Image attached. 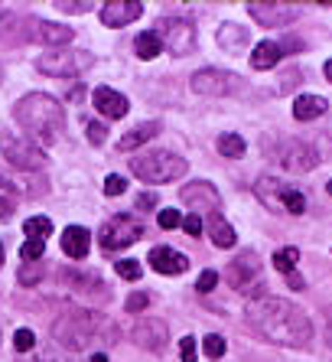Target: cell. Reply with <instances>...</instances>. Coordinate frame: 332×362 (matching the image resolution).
I'll return each mask as SVG.
<instances>
[{
    "instance_id": "1",
    "label": "cell",
    "mask_w": 332,
    "mask_h": 362,
    "mask_svg": "<svg viewBox=\"0 0 332 362\" xmlns=\"http://www.w3.org/2000/svg\"><path fill=\"white\" fill-rule=\"evenodd\" d=\"M244 320L261 339L287 346V349H303L313 339L309 317L300 310L297 303L283 300V297H258V300H251L248 310H244Z\"/></svg>"
},
{
    "instance_id": "2",
    "label": "cell",
    "mask_w": 332,
    "mask_h": 362,
    "mask_svg": "<svg viewBox=\"0 0 332 362\" xmlns=\"http://www.w3.org/2000/svg\"><path fill=\"white\" fill-rule=\"evenodd\" d=\"M13 118L20 121V127H23L33 141L46 144V147L62 141L66 111H62V105H59L52 95L33 92V95H26V98H20L17 108H13Z\"/></svg>"
},
{
    "instance_id": "3",
    "label": "cell",
    "mask_w": 332,
    "mask_h": 362,
    "mask_svg": "<svg viewBox=\"0 0 332 362\" xmlns=\"http://www.w3.org/2000/svg\"><path fill=\"white\" fill-rule=\"evenodd\" d=\"M52 339L66 349H88L92 343L105 339V343H114L117 339V327L108 323L101 313L95 310H82V307H72L52 323Z\"/></svg>"
},
{
    "instance_id": "4",
    "label": "cell",
    "mask_w": 332,
    "mask_h": 362,
    "mask_svg": "<svg viewBox=\"0 0 332 362\" xmlns=\"http://www.w3.org/2000/svg\"><path fill=\"white\" fill-rule=\"evenodd\" d=\"M131 170L134 177H141L143 183H173V180L186 177V170L189 163L183 157H176V153H166V151H157V153H143V157H134L131 160Z\"/></svg>"
},
{
    "instance_id": "5",
    "label": "cell",
    "mask_w": 332,
    "mask_h": 362,
    "mask_svg": "<svg viewBox=\"0 0 332 362\" xmlns=\"http://www.w3.org/2000/svg\"><path fill=\"white\" fill-rule=\"evenodd\" d=\"M254 193H258V199L264 202L267 209L274 212H287V216H303L307 212V196L300 193L297 186L287 183V180L261 177L254 183Z\"/></svg>"
},
{
    "instance_id": "6",
    "label": "cell",
    "mask_w": 332,
    "mask_h": 362,
    "mask_svg": "<svg viewBox=\"0 0 332 362\" xmlns=\"http://www.w3.org/2000/svg\"><path fill=\"white\" fill-rule=\"evenodd\" d=\"M95 56L88 49H46L36 59V69L42 76H78L85 69H92Z\"/></svg>"
},
{
    "instance_id": "7",
    "label": "cell",
    "mask_w": 332,
    "mask_h": 362,
    "mask_svg": "<svg viewBox=\"0 0 332 362\" xmlns=\"http://www.w3.org/2000/svg\"><path fill=\"white\" fill-rule=\"evenodd\" d=\"M192 92L206 95V98H225V95H238L241 92V76L228 72V69H202L189 78Z\"/></svg>"
},
{
    "instance_id": "8",
    "label": "cell",
    "mask_w": 332,
    "mask_h": 362,
    "mask_svg": "<svg viewBox=\"0 0 332 362\" xmlns=\"http://www.w3.org/2000/svg\"><path fill=\"white\" fill-rule=\"evenodd\" d=\"M157 36L163 42V49L173 52V56H186V52L196 49V26L183 17H163Z\"/></svg>"
},
{
    "instance_id": "9",
    "label": "cell",
    "mask_w": 332,
    "mask_h": 362,
    "mask_svg": "<svg viewBox=\"0 0 332 362\" xmlns=\"http://www.w3.org/2000/svg\"><path fill=\"white\" fill-rule=\"evenodd\" d=\"M141 238H143V226L134 216H114L101 228V248L105 252H121V248L141 242Z\"/></svg>"
},
{
    "instance_id": "10",
    "label": "cell",
    "mask_w": 332,
    "mask_h": 362,
    "mask_svg": "<svg viewBox=\"0 0 332 362\" xmlns=\"http://www.w3.org/2000/svg\"><path fill=\"white\" fill-rule=\"evenodd\" d=\"M0 151H4V157L20 170H42L46 167V153H42L36 144L20 141V137H13V134H0Z\"/></svg>"
},
{
    "instance_id": "11",
    "label": "cell",
    "mask_w": 332,
    "mask_h": 362,
    "mask_svg": "<svg viewBox=\"0 0 332 362\" xmlns=\"http://www.w3.org/2000/svg\"><path fill=\"white\" fill-rule=\"evenodd\" d=\"M248 13L261 26H287L297 20L300 10L293 4H280V0H254V4H248Z\"/></svg>"
},
{
    "instance_id": "12",
    "label": "cell",
    "mask_w": 332,
    "mask_h": 362,
    "mask_svg": "<svg viewBox=\"0 0 332 362\" xmlns=\"http://www.w3.org/2000/svg\"><path fill=\"white\" fill-rule=\"evenodd\" d=\"M228 284L235 287V291H258L261 287V262L258 255H241V258H235L232 264H228Z\"/></svg>"
},
{
    "instance_id": "13",
    "label": "cell",
    "mask_w": 332,
    "mask_h": 362,
    "mask_svg": "<svg viewBox=\"0 0 332 362\" xmlns=\"http://www.w3.org/2000/svg\"><path fill=\"white\" fill-rule=\"evenodd\" d=\"M141 13H143L141 0H108V4L101 7V23L111 26V30H121V26L141 20Z\"/></svg>"
},
{
    "instance_id": "14",
    "label": "cell",
    "mask_w": 332,
    "mask_h": 362,
    "mask_svg": "<svg viewBox=\"0 0 332 362\" xmlns=\"http://www.w3.org/2000/svg\"><path fill=\"white\" fill-rule=\"evenodd\" d=\"M280 163L287 170H293V173H307V170H313L319 163V153L303 141H287L280 147Z\"/></svg>"
},
{
    "instance_id": "15",
    "label": "cell",
    "mask_w": 332,
    "mask_h": 362,
    "mask_svg": "<svg viewBox=\"0 0 332 362\" xmlns=\"http://www.w3.org/2000/svg\"><path fill=\"white\" fill-rule=\"evenodd\" d=\"M134 343L141 349H150V353H163L170 346V329L163 320H141L134 327Z\"/></svg>"
},
{
    "instance_id": "16",
    "label": "cell",
    "mask_w": 332,
    "mask_h": 362,
    "mask_svg": "<svg viewBox=\"0 0 332 362\" xmlns=\"http://www.w3.org/2000/svg\"><path fill=\"white\" fill-rule=\"evenodd\" d=\"M72 30L62 23H46V20H30V40L49 46V49H62L66 42H72Z\"/></svg>"
},
{
    "instance_id": "17",
    "label": "cell",
    "mask_w": 332,
    "mask_h": 362,
    "mask_svg": "<svg viewBox=\"0 0 332 362\" xmlns=\"http://www.w3.org/2000/svg\"><path fill=\"white\" fill-rule=\"evenodd\" d=\"M179 199L189 202L192 209H215L218 189L212 183H206V180H192V183H186L183 189H179Z\"/></svg>"
},
{
    "instance_id": "18",
    "label": "cell",
    "mask_w": 332,
    "mask_h": 362,
    "mask_svg": "<svg viewBox=\"0 0 332 362\" xmlns=\"http://www.w3.org/2000/svg\"><path fill=\"white\" fill-rule=\"evenodd\" d=\"M150 264H153V271H160V274H183V271L189 268V258H186L183 252H176V248L157 245V248L150 252Z\"/></svg>"
},
{
    "instance_id": "19",
    "label": "cell",
    "mask_w": 332,
    "mask_h": 362,
    "mask_svg": "<svg viewBox=\"0 0 332 362\" xmlns=\"http://www.w3.org/2000/svg\"><path fill=\"white\" fill-rule=\"evenodd\" d=\"M92 105L101 111V115H105V118H124V115H127V98L121 92H114V88H108V85L95 88Z\"/></svg>"
},
{
    "instance_id": "20",
    "label": "cell",
    "mask_w": 332,
    "mask_h": 362,
    "mask_svg": "<svg viewBox=\"0 0 332 362\" xmlns=\"http://www.w3.org/2000/svg\"><path fill=\"white\" fill-rule=\"evenodd\" d=\"M215 40H218V46H222L225 52H232V56H241V52L248 49V42H251L248 40V30H244L241 23H232V20L218 26Z\"/></svg>"
},
{
    "instance_id": "21",
    "label": "cell",
    "mask_w": 332,
    "mask_h": 362,
    "mask_svg": "<svg viewBox=\"0 0 332 362\" xmlns=\"http://www.w3.org/2000/svg\"><path fill=\"white\" fill-rule=\"evenodd\" d=\"M88 245H92V238H88V228L69 226L66 232H62V252H66L69 258H85V255H88Z\"/></svg>"
},
{
    "instance_id": "22",
    "label": "cell",
    "mask_w": 332,
    "mask_h": 362,
    "mask_svg": "<svg viewBox=\"0 0 332 362\" xmlns=\"http://www.w3.org/2000/svg\"><path fill=\"white\" fill-rule=\"evenodd\" d=\"M208 238H212V245H215V248H235V242H238L235 228L228 226L218 212H212V216H208Z\"/></svg>"
},
{
    "instance_id": "23",
    "label": "cell",
    "mask_w": 332,
    "mask_h": 362,
    "mask_svg": "<svg viewBox=\"0 0 332 362\" xmlns=\"http://www.w3.org/2000/svg\"><path fill=\"white\" fill-rule=\"evenodd\" d=\"M326 111V98L319 95H297L293 101V118L297 121H316Z\"/></svg>"
},
{
    "instance_id": "24",
    "label": "cell",
    "mask_w": 332,
    "mask_h": 362,
    "mask_svg": "<svg viewBox=\"0 0 332 362\" xmlns=\"http://www.w3.org/2000/svg\"><path fill=\"white\" fill-rule=\"evenodd\" d=\"M283 49H280V42H258L254 49H251V66L254 69H274L277 62H280Z\"/></svg>"
},
{
    "instance_id": "25",
    "label": "cell",
    "mask_w": 332,
    "mask_h": 362,
    "mask_svg": "<svg viewBox=\"0 0 332 362\" xmlns=\"http://www.w3.org/2000/svg\"><path fill=\"white\" fill-rule=\"evenodd\" d=\"M160 134V121H147V124L134 127L131 134H124L121 141H117V151H134V147H141V144H147L150 137Z\"/></svg>"
},
{
    "instance_id": "26",
    "label": "cell",
    "mask_w": 332,
    "mask_h": 362,
    "mask_svg": "<svg viewBox=\"0 0 332 362\" xmlns=\"http://www.w3.org/2000/svg\"><path fill=\"white\" fill-rule=\"evenodd\" d=\"M134 52H137L141 59H157L160 52H163V42H160L157 33H141L134 40Z\"/></svg>"
},
{
    "instance_id": "27",
    "label": "cell",
    "mask_w": 332,
    "mask_h": 362,
    "mask_svg": "<svg viewBox=\"0 0 332 362\" xmlns=\"http://www.w3.org/2000/svg\"><path fill=\"white\" fill-rule=\"evenodd\" d=\"M218 153H222V157H228V160L244 157V137H238V134H218Z\"/></svg>"
},
{
    "instance_id": "28",
    "label": "cell",
    "mask_w": 332,
    "mask_h": 362,
    "mask_svg": "<svg viewBox=\"0 0 332 362\" xmlns=\"http://www.w3.org/2000/svg\"><path fill=\"white\" fill-rule=\"evenodd\" d=\"M297 262H300L297 248H280V252L274 255V268L280 271V274H293V271H297Z\"/></svg>"
},
{
    "instance_id": "29",
    "label": "cell",
    "mask_w": 332,
    "mask_h": 362,
    "mask_svg": "<svg viewBox=\"0 0 332 362\" xmlns=\"http://www.w3.org/2000/svg\"><path fill=\"white\" fill-rule=\"evenodd\" d=\"M36 362H72V356L62 353V346L52 339L49 346H40V349H36Z\"/></svg>"
},
{
    "instance_id": "30",
    "label": "cell",
    "mask_w": 332,
    "mask_h": 362,
    "mask_svg": "<svg viewBox=\"0 0 332 362\" xmlns=\"http://www.w3.org/2000/svg\"><path fill=\"white\" fill-rule=\"evenodd\" d=\"M23 232L30 238H46L52 232V222L46 219V216H33V219H26L23 222Z\"/></svg>"
},
{
    "instance_id": "31",
    "label": "cell",
    "mask_w": 332,
    "mask_h": 362,
    "mask_svg": "<svg viewBox=\"0 0 332 362\" xmlns=\"http://www.w3.org/2000/svg\"><path fill=\"white\" fill-rule=\"evenodd\" d=\"M20 255H23V262H40L42 255H46V238H26Z\"/></svg>"
},
{
    "instance_id": "32",
    "label": "cell",
    "mask_w": 332,
    "mask_h": 362,
    "mask_svg": "<svg viewBox=\"0 0 332 362\" xmlns=\"http://www.w3.org/2000/svg\"><path fill=\"white\" fill-rule=\"evenodd\" d=\"M85 137H88L95 147H101V144L108 141V127H105V121H85Z\"/></svg>"
},
{
    "instance_id": "33",
    "label": "cell",
    "mask_w": 332,
    "mask_h": 362,
    "mask_svg": "<svg viewBox=\"0 0 332 362\" xmlns=\"http://www.w3.org/2000/svg\"><path fill=\"white\" fill-rule=\"evenodd\" d=\"M42 278V268H40V262H26L23 268H20V274H17V281L20 284H36V281Z\"/></svg>"
},
{
    "instance_id": "34",
    "label": "cell",
    "mask_w": 332,
    "mask_h": 362,
    "mask_svg": "<svg viewBox=\"0 0 332 362\" xmlns=\"http://www.w3.org/2000/svg\"><path fill=\"white\" fill-rule=\"evenodd\" d=\"M114 271H117V274H121L124 281H141V264L131 262V258H124V262H117V264H114Z\"/></svg>"
},
{
    "instance_id": "35",
    "label": "cell",
    "mask_w": 332,
    "mask_h": 362,
    "mask_svg": "<svg viewBox=\"0 0 332 362\" xmlns=\"http://www.w3.org/2000/svg\"><path fill=\"white\" fill-rule=\"evenodd\" d=\"M13 346H17L20 353H30L36 346V333L33 329H17V333H13Z\"/></svg>"
},
{
    "instance_id": "36",
    "label": "cell",
    "mask_w": 332,
    "mask_h": 362,
    "mask_svg": "<svg viewBox=\"0 0 332 362\" xmlns=\"http://www.w3.org/2000/svg\"><path fill=\"white\" fill-rule=\"evenodd\" d=\"M225 349H228V346H225L222 337H206V356L208 359H222Z\"/></svg>"
},
{
    "instance_id": "37",
    "label": "cell",
    "mask_w": 332,
    "mask_h": 362,
    "mask_svg": "<svg viewBox=\"0 0 332 362\" xmlns=\"http://www.w3.org/2000/svg\"><path fill=\"white\" fill-rule=\"evenodd\" d=\"M196 356H199V349H196V339H192V337L179 339V359H183V362H196Z\"/></svg>"
},
{
    "instance_id": "38",
    "label": "cell",
    "mask_w": 332,
    "mask_h": 362,
    "mask_svg": "<svg viewBox=\"0 0 332 362\" xmlns=\"http://www.w3.org/2000/svg\"><path fill=\"white\" fill-rule=\"evenodd\" d=\"M157 222H160V228H176V226H183V216L176 209H163L157 216Z\"/></svg>"
},
{
    "instance_id": "39",
    "label": "cell",
    "mask_w": 332,
    "mask_h": 362,
    "mask_svg": "<svg viewBox=\"0 0 332 362\" xmlns=\"http://www.w3.org/2000/svg\"><path fill=\"white\" fill-rule=\"evenodd\" d=\"M127 189V180L124 177H117V173H111L108 180H105V193L108 196H121Z\"/></svg>"
},
{
    "instance_id": "40",
    "label": "cell",
    "mask_w": 332,
    "mask_h": 362,
    "mask_svg": "<svg viewBox=\"0 0 332 362\" xmlns=\"http://www.w3.org/2000/svg\"><path fill=\"white\" fill-rule=\"evenodd\" d=\"M183 232H186V235H192V238L202 235V219L196 216V212H189V216L183 219Z\"/></svg>"
},
{
    "instance_id": "41",
    "label": "cell",
    "mask_w": 332,
    "mask_h": 362,
    "mask_svg": "<svg viewBox=\"0 0 332 362\" xmlns=\"http://www.w3.org/2000/svg\"><path fill=\"white\" fill-rule=\"evenodd\" d=\"M215 284H218V274H215V271H202V274H199V284H196V287H199V294H208V291H212Z\"/></svg>"
},
{
    "instance_id": "42",
    "label": "cell",
    "mask_w": 332,
    "mask_h": 362,
    "mask_svg": "<svg viewBox=\"0 0 332 362\" xmlns=\"http://www.w3.org/2000/svg\"><path fill=\"white\" fill-rule=\"evenodd\" d=\"M56 10H62V13H88L92 4H88V0H85V4H62V0H59Z\"/></svg>"
},
{
    "instance_id": "43",
    "label": "cell",
    "mask_w": 332,
    "mask_h": 362,
    "mask_svg": "<svg viewBox=\"0 0 332 362\" xmlns=\"http://www.w3.org/2000/svg\"><path fill=\"white\" fill-rule=\"evenodd\" d=\"M147 303H150V297H147V294H131V297H127V310L137 313V310H143Z\"/></svg>"
},
{
    "instance_id": "44",
    "label": "cell",
    "mask_w": 332,
    "mask_h": 362,
    "mask_svg": "<svg viewBox=\"0 0 332 362\" xmlns=\"http://www.w3.org/2000/svg\"><path fill=\"white\" fill-rule=\"evenodd\" d=\"M137 206H141V212H150L157 206V193H141L137 196Z\"/></svg>"
},
{
    "instance_id": "45",
    "label": "cell",
    "mask_w": 332,
    "mask_h": 362,
    "mask_svg": "<svg viewBox=\"0 0 332 362\" xmlns=\"http://www.w3.org/2000/svg\"><path fill=\"white\" fill-rule=\"evenodd\" d=\"M13 212H17V206H13V196H4V199H0V219H10Z\"/></svg>"
},
{
    "instance_id": "46",
    "label": "cell",
    "mask_w": 332,
    "mask_h": 362,
    "mask_svg": "<svg viewBox=\"0 0 332 362\" xmlns=\"http://www.w3.org/2000/svg\"><path fill=\"white\" fill-rule=\"evenodd\" d=\"M4 196H13V183H10V180L0 173V199H4Z\"/></svg>"
},
{
    "instance_id": "47",
    "label": "cell",
    "mask_w": 332,
    "mask_h": 362,
    "mask_svg": "<svg viewBox=\"0 0 332 362\" xmlns=\"http://www.w3.org/2000/svg\"><path fill=\"white\" fill-rule=\"evenodd\" d=\"M287 287H293V291H300V287H307V284H303V278H300L297 271H293V274H287Z\"/></svg>"
},
{
    "instance_id": "48",
    "label": "cell",
    "mask_w": 332,
    "mask_h": 362,
    "mask_svg": "<svg viewBox=\"0 0 332 362\" xmlns=\"http://www.w3.org/2000/svg\"><path fill=\"white\" fill-rule=\"evenodd\" d=\"M323 76H326V78H329V82H332V59H329V62H326V66H323Z\"/></svg>"
},
{
    "instance_id": "49",
    "label": "cell",
    "mask_w": 332,
    "mask_h": 362,
    "mask_svg": "<svg viewBox=\"0 0 332 362\" xmlns=\"http://www.w3.org/2000/svg\"><path fill=\"white\" fill-rule=\"evenodd\" d=\"M88 362H108V356H105V353H95V356H92V359H88Z\"/></svg>"
},
{
    "instance_id": "50",
    "label": "cell",
    "mask_w": 332,
    "mask_h": 362,
    "mask_svg": "<svg viewBox=\"0 0 332 362\" xmlns=\"http://www.w3.org/2000/svg\"><path fill=\"white\" fill-rule=\"evenodd\" d=\"M0 268H4V245H0Z\"/></svg>"
},
{
    "instance_id": "51",
    "label": "cell",
    "mask_w": 332,
    "mask_h": 362,
    "mask_svg": "<svg viewBox=\"0 0 332 362\" xmlns=\"http://www.w3.org/2000/svg\"><path fill=\"white\" fill-rule=\"evenodd\" d=\"M326 189H329V196H332V180H329V186H326Z\"/></svg>"
},
{
    "instance_id": "52",
    "label": "cell",
    "mask_w": 332,
    "mask_h": 362,
    "mask_svg": "<svg viewBox=\"0 0 332 362\" xmlns=\"http://www.w3.org/2000/svg\"><path fill=\"white\" fill-rule=\"evenodd\" d=\"M0 82H4V69H0Z\"/></svg>"
}]
</instances>
